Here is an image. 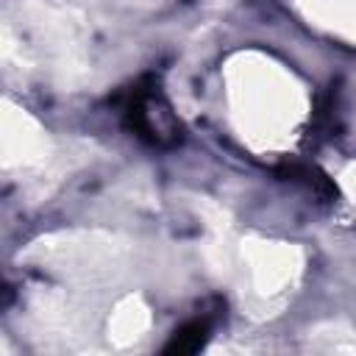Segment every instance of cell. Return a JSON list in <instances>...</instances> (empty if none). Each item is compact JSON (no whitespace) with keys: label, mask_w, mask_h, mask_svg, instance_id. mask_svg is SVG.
Here are the masks:
<instances>
[{"label":"cell","mask_w":356,"mask_h":356,"mask_svg":"<svg viewBox=\"0 0 356 356\" xmlns=\"http://www.w3.org/2000/svg\"><path fill=\"white\" fill-rule=\"evenodd\" d=\"M156 100H159V92L156 89L136 86L131 92L122 114H125V125H128L131 134H136L139 139H145L150 145H164L167 142L164 136L175 139V131H167V122H172V117H170L167 108L153 114V103Z\"/></svg>","instance_id":"1"},{"label":"cell","mask_w":356,"mask_h":356,"mask_svg":"<svg viewBox=\"0 0 356 356\" xmlns=\"http://www.w3.org/2000/svg\"><path fill=\"white\" fill-rule=\"evenodd\" d=\"M209 339V323L206 320H189L184 325H178L170 337V342L164 345L167 356H189L197 353Z\"/></svg>","instance_id":"2"}]
</instances>
